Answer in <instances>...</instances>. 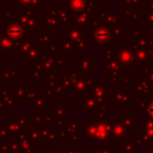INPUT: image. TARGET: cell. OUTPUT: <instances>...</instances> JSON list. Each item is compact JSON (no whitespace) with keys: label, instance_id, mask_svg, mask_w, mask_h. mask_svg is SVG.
Segmentation results:
<instances>
[{"label":"cell","instance_id":"cell-1","mask_svg":"<svg viewBox=\"0 0 153 153\" xmlns=\"http://www.w3.org/2000/svg\"><path fill=\"white\" fill-rule=\"evenodd\" d=\"M112 117H107L103 121L85 122L84 123V140L94 142L97 145H107L112 140L111 125Z\"/></svg>","mask_w":153,"mask_h":153},{"label":"cell","instance_id":"cell-2","mask_svg":"<svg viewBox=\"0 0 153 153\" xmlns=\"http://www.w3.org/2000/svg\"><path fill=\"white\" fill-rule=\"evenodd\" d=\"M91 26L94 27V45H108L112 43L111 30L109 26L103 23L100 18H94Z\"/></svg>","mask_w":153,"mask_h":153},{"label":"cell","instance_id":"cell-3","mask_svg":"<svg viewBox=\"0 0 153 153\" xmlns=\"http://www.w3.org/2000/svg\"><path fill=\"white\" fill-rule=\"evenodd\" d=\"M66 37L71 41L74 51H87L88 37L84 35V30L76 26H66Z\"/></svg>","mask_w":153,"mask_h":153},{"label":"cell","instance_id":"cell-4","mask_svg":"<svg viewBox=\"0 0 153 153\" xmlns=\"http://www.w3.org/2000/svg\"><path fill=\"white\" fill-rule=\"evenodd\" d=\"M98 7L97 0H66L65 9L69 15L80 13H94V9Z\"/></svg>","mask_w":153,"mask_h":153},{"label":"cell","instance_id":"cell-5","mask_svg":"<svg viewBox=\"0 0 153 153\" xmlns=\"http://www.w3.org/2000/svg\"><path fill=\"white\" fill-rule=\"evenodd\" d=\"M115 55L122 69H131L132 66L135 64V55L132 47L119 45L115 51Z\"/></svg>","mask_w":153,"mask_h":153},{"label":"cell","instance_id":"cell-6","mask_svg":"<svg viewBox=\"0 0 153 153\" xmlns=\"http://www.w3.org/2000/svg\"><path fill=\"white\" fill-rule=\"evenodd\" d=\"M9 24L4 28V35L13 41H19L26 36V30L17 21V18H7Z\"/></svg>","mask_w":153,"mask_h":153},{"label":"cell","instance_id":"cell-7","mask_svg":"<svg viewBox=\"0 0 153 153\" xmlns=\"http://www.w3.org/2000/svg\"><path fill=\"white\" fill-rule=\"evenodd\" d=\"M64 92L65 90L58 78V74L49 76L46 79V91H45L47 98H64Z\"/></svg>","mask_w":153,"mask_h":153},{"label":"cell","instance_id":"cell-8","mask_svg":"<svg viewBox=\"0 0 153 153\" xmlns=\"http://www.w3.org/2000/svg\"><path fill=\"white\" fill-rule=\"evenodd\" d=\"M108 98H112L113 102L117 103V107H131V103L129 102L131 94H128L125 88H111L107 90Z\"/></svg>","mask_w":153,"mask_h":153},{"label":"cell","instance_id":"cell-9","mask_svg":"<svg viewBox=\"0 0 153 153\" xmlns=\"http://www.w3.org/2000/svg\"><path fill=\"white\" fill-rule=\"evenodd\" d=\"M74 68L83 76L92 78L94 76V57L91 55H81L79 60L74 61Z\"/></svg>","mask_w":153,"mask_h":153},{"label":"cell","instance_id":"cell-10","mask_svg":"<svg viewBox=\"0 0 153 153\" xmlns=\"http://www.w3.org/2000/svg\"><path fill=\"white\" fill-rule=\"evenodd\" d=\"M70 22H74V26L81 28L84 32H87L89 30V26H91L94 21V13H80L76 15H69Z\"/></svg>","mask_w":153,"mask_h":153},{"label":"cell","instance_id":"cell-11","mask_svg":"<svg viewBox=\"0 0 153 153\" xmlns=\"http://www.w3.org/2000/svg\"><path fill=\"white\" fill-rule=\"evenodd\" d=\"M79 105L84 109V112H94L100 108L102 105H99L94 98L88 92V90L81 92L79 96ZM105 105V104H104Z\"/></svg>","mask_w":153,"mask_h":153},{"label":"cell","instance_id":"cell-12","mask_svg":"<svg viewBox=\"0 0 153 153\" xmlns=\"http://www.w3.org/2000/svg\"><path fill=\"white\" fill-rule=\"evenodd\" d=\"M44 26L46 27V30H53V32H58L60 30L59 19H58L57 11L56 9H51L46 7L45 9V18H44Z\"/></svg>","mask_w":153,"mask_h":153},{"label":"cell","instance_id":"cell-13","mask_svg":"<svg viewBox=\"0 0 153 153\" xmlns=\"http://www.w3.org/2000/svg\"><path fill=\"white\" fill-rule=\"evenodd\" d=\"M88 92L91 94L94 98V100L98 102L99 105H104L107 104V99H108V96H107V84H96V85L91 86L89 89H87Z\"/></svg>","mask_w":153,"mask_h":153},{"label":"cell","instance_id":"cell-14","mask_svg":"<svg viewBox=\"0 0 153 153\" xmlns=\"http://www.w3.org/2000/svg\"><path fill=\"white\" fill-rule=\"evenodd\" d=\"M136 106L143 113H146L147 117L153 120V94H149L146 97L136 99Z\"/></svg>","mask_w":153,"mask_h":153},{"label":"cell","instance_id":"cell-15","mask_svg":"<svg viewBox=\"0 0 153 153\" xmlns=\"http://www.w3.org/2000/svg\"><path fill=\"white\" fill-rule=\"evenodd\" d=\"M66 133L69 136V142L71 145H79V123L70 117L69 121L65 122V126L63 128Z\"/></svg>","mask_w":153,"mask_h":153},{"label":"cell","instance_id":"cell-16","mask_svg":"<svg viewBox=\"0 0 153 153\" xmlns=\"http://www.w3.org/2000/svg\"><path fill=\"white\" fill-rule=\"evenodd\" d=\"M111 134H112L113 140H124L127 138V136H131L132 132L126 129V127L121 123V122L117 121L113 122L111 125Z\"/></svg>","mask_w":153,"mask_h":153},{"label":"cell","instance_id":"cell-17","mask_svg":"<svg viewBox=\"0 0 153 153\" xmlns=\"http://www.w3.org/2000/svg\"><path fill=\"white\" fill-rule=\"evenodd\" d=\"M151 89H153V84L150 83L148 80L136 79L135 83L132 84V92L140 94L142 97H146L150 94Z\"/></svg>","mask_w":153,"mask_h":153},{"label":"cell","instance_id":"cell-18","mask_svg":"<svg viewBox=\"0 0 153 153\" xmlns=\"http://www.w3.org/2000/svg\"><path fill=\"white\" fill-rule=\"evenodd\" d=\"M33 111H40V112H46L45 109L48 108L51 106L49 104V98H47L46 94H39L36 96V98L33 100Z\"/></svg>","mask_w":153,"mask_h":153},{"label":"cell","instance_id":"cell-19","mask_svg":"<svg viewBox=\"0 0 153 153\" xmlns=\"http://www.w3.org/2000/svg\"><path fill=\"white\" fill-rule=\"evenodd\" d=\"M41 55V45L37 44L36 42L33 43L32 47L30 48V51L25 53V55L22 56V59L24 61H26V63L33 65L37 62V60L39 59Z\"/></svg>","mask_w":153,"mask_h":153},{"label":"cell","instance_id":"cell-20","mask_svg":"<svg viewBox=\"0 0 153 153\" xmlns=\"http://www.w3.org/2000/svg\"><path fill=\"white\" fill-rule=\"evenodd\" d=\"M122 13L119 12H113V13H107L105 17L100 18L103 21V23L106 24L109 27H113V26H121L122 25Z\"/></svg>","mask_w":153,"mask_h":153},{"label":"cell","instance_id":"cell-21","mask_svg":"<svg viewBox=\"0 0 153 153\" xmlns=\"http://www.w3.org/2000/svg\"><path fill=\"white\" fill-rule=\"evenodd\" d=\"M0 49L5 56H11L13 51H15V41L5 36L4 33H0Z\"/></svg>","mask_w":153,"mask_h":153},{"label":"cell","instance_id":"cell-22","mask_svg":"<svg viewBox=\"0 0 153 153\" xmlns=\"http://www.w3.org/2000/svg\"><path fill=\"white\" fill-rule=\"evenodd\" d=\"M122 70L108 71V83H128L131 79V74H123Z\"/></svg>","mask_w":153,"mask_h":153},{"label":"cell","instance_id":"cell-23","mask_svg":"<svg viewBox=\"0 0 153 153\" xmlns=\"http://www.w3.org/2000/svg\"><path fill=\"white\" fill-rule=\"evenodd\" d=\"M117 121L121 122L126 129L129 130L130 132H133L136 130V120L131 115V112H123L122 117H117Z\"/></svg>","mask_w":153,"mask_h":153},{"label":"cell","instance_id":"cell-24","mask_svg":"<svg viewBox=\"0 0 153 153\" xmlns=\"http://www.w3.org/2000/svg\"><path fill=\"white\" fill-rule=\"evenodd\" d=\"M0 94L2 98L3 103L7 107H16L17 106V100L14 94L13 89H2L0 90Z\"/></svg>","mask_w":153,"mask_h":153},{"label":"cell","instance_id":"cell-25","mask_svg":"<svg viewBox=\"0 0 153 153\" xmlns=\"http://www.w3.org/2000/svg\"><path fill=\"white\" fill-rule=\"evenodd\" d=\"M140 124H142V132H143L142 135L146 136L149 140H153V120L149 119L147 117H142Z\"/></svg>","mask_w":153,"mask_h":153},{"label":"cell","instance_id":"cell-26","mask_svg":"<svg viewBox=\"0 0 153 153\" xmlns=\"http://www.w3.org/2000/svg\"><path fill=\"white\" fill-rule=\"evenodd\" d=\"M35 42L39 45H45V46H49V45H53L56 43V38L55 36H51L49 34L48 30L45 32H41V34L39 36L36 37Z\"/></svg>","mask_w":153,"mask_h":153},{"label":"cell","instance_id":"cell-27","mask_svg":"<svg viewBox=\"0 0 153 153\" xmlns=\"http://www.w3.org/2000/svg\"><path fill=\"white\" fill-rule=\"evenodd\" d=\"M51 113L53 115H55V117L65 120V117H69V108H66L63 103H57L51 109Z\"/></svg>","mask_w":153,"mask_h":153},{"label":"cell","instance_id":"cell-28","mask_svg":"<svg viewBox=\"0 0 153 153\" xmlns=\"http://www.w3.org/2000/svg\"><path fill=\"white\" fill-rule=\"evenodd\" d=\"M60 48L63 51L64 55L72 56L74 53V47L72 45L71 41L67 38L66 36L60 37Z\"/></svg>","mask_w":153,"mask_h":153},{"label":"cell","instance_id":"cell-29","mask_svg":"<svg viewBox=\"0 0 153 153\" xmlns=\"http://www.w3.org/2000/svg\"><path fill=\"white\" fill-rule=\"evenodd\" d=\"M57 11V15H58V19H59V22L61 24V26H69L70 23V16L68 11L65 9V7H58L56 9Z\"/></svg>","mask_w":153,"mask_h":153},{"label":"cell","instance_id":"cell-30","mask_svg":"<svg viewBox=\"0 0 153 153\" xmlns=\"http://www.w3.org/2000/svg\"><path fill=\"white\" fill-rule=\"evenodd\" d=\"M58 78H59L65 92H74V84H72L71 79H70V76L68 74L67 76L66 74H58Z\"/></svg>","mask_w":153,"mask_h":153},{"label":"cell","instance_id":"cell-31","mask_svg":"<svg viewBox=\"0 0 153 153\" xmlns=\"http://www.w3.org/2000/svg\"><path fill=\"white\" fill-rule=\"evenodd\" d=\"M111 30V38L112 40H117V41H121L123 39L124 36H126L127 34V28L125 26H113L110 27Z\"/></svg>","mask_w":153,"mask_h":153},{"label":"cell","instance_id":"cell-32","mask_svg":"<svg viewBox=\"0 0 153 153\" xmlns=\"http://www.w3.org/2000/svg\"><path fill=\"white\" fill-rule=\"evenodd\" d=\"M135 152H136L135 140H129V142H127L126 140H124L123 144H122V153H135Z\"/></svg>","mask_w":153,"mask_h":153},{"label":"cell","instance_id":"cell-33","mask_svg":"<svg viewBox=\"0 0 153 153\" xmlns=\"http://www.w3.org/2000/svg\"><path fill=\"white\" fill-rule=\"evenodd\" d=\"M140 67H142V71L147 76V80L153 84V65L146 64V65H140Z\"/></svg>","mask_w":153,"mask_h":153},{"label":"cell","instance_id":"cell-34","mask_svg":"<svg viewBox=\"0 0 153 153\" xmlns=\"http://www.w3.org/2000/svg\"><path fill=\"white\" fill-rule=\"evenodd\" d=\"M94 153H115V151H112V146L108 145H97L94 144Z\"/></svg>","mask_w":153,"mask_h":153},{"label":"cell","instance_id":"cell-35","mask_svg":"<svg viewBox=\"0 0 153 153\" xmlns=\"http://www.w3.org/2000/svg\"><path fill=\"white\" fill-rule=\"evenodd\" d=\"M37 94H36V89L35 88H26L25 90V94L23 97V100L22 103H32L33 100L36 98Z\"/></svg>","mask_w":153,"mask_h":153},{"label":"cell","instance_id":"cell-36","mask_svg":"<svg viewBox=\"0 0 153 153\" xmlns=\"http://www.w3.org/2000/svg\"><path fill=\"white\" fill-rule=\"evenodd\" d=\"M13 71H14V69L5 70V71L3 72V74H1V76H0L1 81H2L3 83H12L13 79L17 76V72H16V74H13Z\"/></svg>","mask_w":153,"mask_h":153},{"label":"cell","instance_id":"cell-37","mask_svg":"<svg viewBox=\"0 0 153 153\" xmlns=\"http://www.w3.org/2000/svg\"><path fill=\"white\" fill-rule=\"evenodd\" d=\"M123 7H129V9L135 10L140 7V0H123Z\"/></svg>","mask_w":153,"mask_h":153},{"label":"cell","instance_id":"cell-38","mask_svg":"<svg viewBox=\"0 0 153 153\" xmlns=\"http://www.w3.org/2000/svg\"><path fill=\"white\" fill-rule=\"evenodd\" d=\"M135 142L140 146H150L151 145V140H149L148 137L144 135H138L135 137Z\"/></svg>","mask_w":153,"mask_h":153},{"label":"cell","instance_id":"cell-39","mask_svg":"<svg viewBox=\"0 0 153 153\" xmlns=\"http://www.w3.org/2000/svg\"><path fill=\"white\" fill-rule=\"evenodd\" d=\"M140 32H142V30L138 26H133L132 27V41H135L136 39L140 38Z\"/></svg>","mask_w":153,"mask_h":153},{"label":"cell","instance_id":"cell-40","mask_svg":"<svg viewBox=\"0 0 153 153\" xmlns=\"http://www.w3.org/2000/svg\"><path fill=\"white\" fill-rule=\"evenodd\" d=\"M51 153H64L63 151H60V150H55V151H53Z\"/></svg>","mask_w":153,"mask_h":153},{"label":"cell","instance_id":"cell-41","mask_svg":"<svg viewBox=\"0 0 153 153\" xmlns=\"http://www.w3.org/2000/svg\"><path fill=\"white\" fill-rule=\"evenodd\" d=\"M148 153H153V146H152V147H151V148H150V149H149Z\"/></svg>","mask_w":153,"mask_h":153}]
</instances>
